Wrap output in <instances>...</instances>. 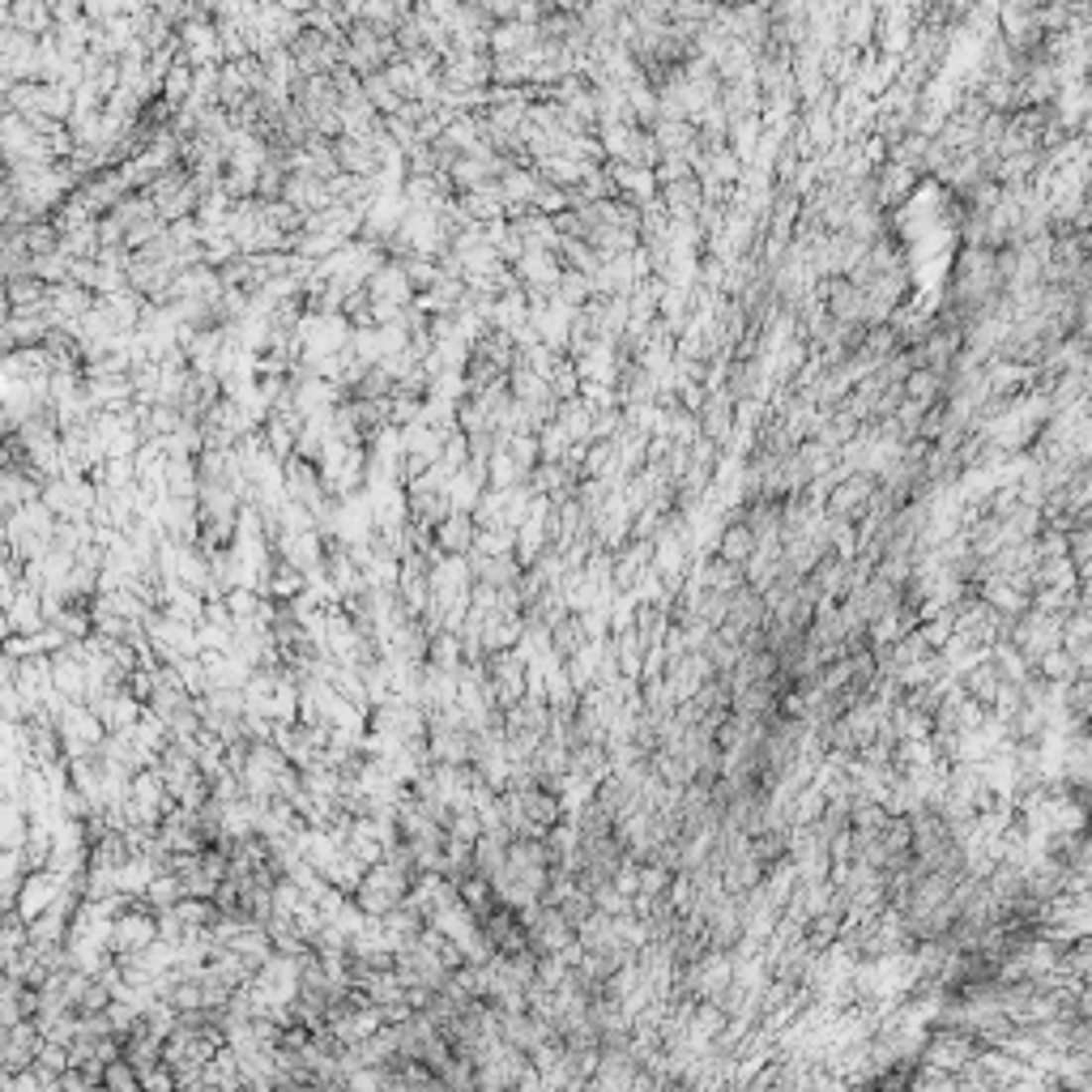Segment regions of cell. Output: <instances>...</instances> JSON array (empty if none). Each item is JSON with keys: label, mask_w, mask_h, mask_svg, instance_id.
<instances>
[{"label": "cell", "mask_w": 1092, "mask_h": 1092, "mask_svg": "<svg viewBox=\"0 0 1092 1092\" xmlns=\"http://www.w3.org/2000/svg\"><path fill=\"white\" fill-rule=\"evenodd\" d=\"M44 1029L35 1025V1016H26L22 1025H13V1029H0V1071L13 1075V1071H22V1067H31V1062L39 1058V1049H44Z\"/></svg>", "instance_id": "obj_1"}, {"label": "cell", "mask_w": 1092, "mask_h": 1092, "mask_svg": "<svg viewBox=\"0 0 1092 1092\" xmlns=\"http://www.w3.org/2000/svg\"><path fill=\"white\" fill-rule=\"evenodd\" d=\"M478 543V517L470 508H452V513L435 525V546L444 555H470Z\"/></svg>", "instance_id": "obj_2"}, {"label": "cell", "mask_w": 1092, "mask_h": 1092, "mask_svg": "<svg viewBox=\"0 0 1092 1092\" xmlns=\"http://www.w3.org/2000/svg\"><path fill=\"white\" fill-rule=\"evenodd\" d=\"M150 905L154 913H163V910H176V905L183 901V879L176 871H163V875H154V884L146 888V897H141Z\"/></svg>", "instance_id": "obj_3"}, {"label": "cell", "mask_w": 1092, "mask_h": 1092, "mask_svg": "<svg viewBox=\"0 0 1092 1092\" xmlns=\"http://www.w3.org/2000/svg\"><path fill=\"white\" fill-rule=\"evenodd\" d=\"M103 1088H116V1092H133L141 1088V1067L129 1058V1054H120V1058H111L103 1062Z\"/></svg>", "instance_id": "obj_4"}, {"label": "cell", "mask_w": 1092, "mask_h": 1092, "mask_svg": "<svg viewBox=\"0 0 1092 1092\" xmlns=\"http://www.w3.org/2000/svg\"><path fill=\"white\" fill-rule=\"evenodd\" d=\"M721 555H726V559H743V555H751V534H747V530H730L726 546H721Z\"/></svg>", "instance_id": "obj_5"}]
</instances>
